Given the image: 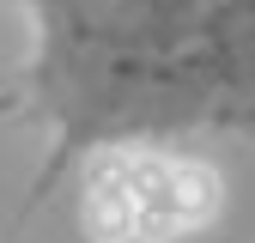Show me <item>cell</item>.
Wrapping results in <instances>:
<instances>
[{"label": "cell", "mask_w": 255, "mask_h": 243, "mask_svg": "<svg viewBox=\"0 0 255 243\" xmlns=\"http://www.w3.org/2000/svg\"><path fill=\"white\" fill-rule=\"evenodd\" d=\"M24 104L49 128L37 195L85 152L164 134H255V0H18Z\"/></svg>", "instance_id": "6da1fadb"}, {"label": "cell", "mask_w": 255, "mask_h": 243, "mask_svg": "<svg viewBox=\"0 0 255 243\" xmlns=\"http://www.w3.org/2000/svg\"><path fill=\"white\" fill-rule=\"evenodd\" d=\"M79 225L91 243H134V195L122 182V152H98L85 170V201H79Z\"/></svg>", "instance_id": "7a4b0ae2"}, {"label": "cell", "mask_w": 255, "mask_h": 243, "mask_svg": "<svg viewBox=\"0 0 255 243\" xmlns=\"http://www.w3.org/2000/svg\"><path fill=\"white\" fill-rule=\"evenodd\" d=\"M170 201H176V213H182V225L195 231V225H207L213 213H219V201H225V182H219L213 164L182 158V164H170Z\"/></svg>", "instance_id": "3957f363"}]
</instances>
